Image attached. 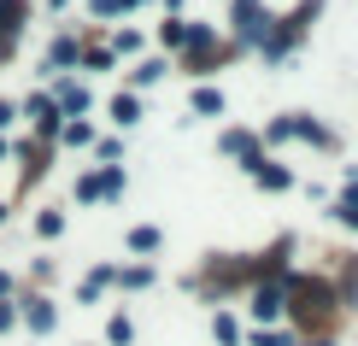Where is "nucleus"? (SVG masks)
<instances>
[{"instance_id":"15","label":"nucleus","mask_w":358,"mask_h":346,"mask_svg":"<svg viewBox=\"0 0 358 346\" xmlns=\"http://www.w3.org/2000/svg\"><path fill=\"white\" fill-rule=\"evenodd\" d=\"M217 153H229L235 164H241L247 153H259V129H235V124L217 129Z\"/></svg>"},{"instance_id":"9","label":"nucleus","mask_w":358,"mask_h":346,"mask_svg":"<svg viewBox=\"0 0 358 346\" xmlns=\"http://www.w3.org/2000/svg\"><path fill=\"white\" fill-rule=\"evenodd\" d=\"M288 141H306V147H317V153H341V135L323 124V117H311V112H288Z\"/></svg>"},{"instance_id":"39","label":"nucleus","mask_w":358,"mask_h":346,"mask_svg":"<svg viewBox=\"0 0 358 346\" xmlns=\"http://www.w3.org/2000/svg\"><path fill=\"white\" fill-rule=\"evenodd\" d=\"M141 6H153V0H124V12H141Z\"/></svg>"},{"instance_id":"37","label":"nucleus","mask_w":358,"mask_h":346,"mask_svg":"<svg viewBox=\"0 0 358 346\" xmlns=\"http://www.w3.org/2000/svg\"><path fill=\"white\" fill-rule=\"evenodd\" d=\"M12 59H18V41H12V36H0V71H6Z\"/></svg>"},{"instance_id":"36","label":"nucleus","mask_w":358,"mask_h":346,"mask_svg":"<svg viewBox=\"0 0 358 346\" xmlns=\"http://www.w3.org/2000/svg\"><path fill=\"white\" fill-rule=\"evenodd\" d=\"M12 124H18V106H12V100H0V135H6Z\"/></svg>"},{"instance_id":"40","label":"nucleus","mask_w":358,"mask_h":346,"mask_svg":"<svg viewBox=\"0 0 358 346\" xmlns=\"http://www.w3.org/2000/svg\"><path fill=\"white\" fill-rule=\"evenodd\" d=\"M12 159V141H6V135H0V164H6Z\"/></svg>"},{"instance_id":"34","label":"nucleus","mask_w":358,"mask_h":346,"mask_svg":"<svg viewBox=\"0 0 358 346\" xmlns=\"http://www.w3.org/2000/svg\"><path fill=\"white\" fill-rule=\"evenodd\" d=\"M0 335H18V299H0Z\"/></svg>"},{"instance_id":"41","label":"nucleus","mask_w":358,"mask_h":346,"mask_svg":"<svg viewBox=\"0 0 358 346\" xmlns=\"http://www.w3.org/2000/svg\"><path fill=\"white\" fill-rule=\"evenodd\" d=\"M65 6H71V0H48V12H65Z\"/></svg>"},{"instance_id":"4","label":"nucleus","mask_w":358,"mask_h":346,"mask_svg":"<svg viewBox=\"0 0 358 346\" xmlns=\"http://www.w3.org/2000/svg\"><path fill=\"white\" fill-rule=\"evenodd\" d=\"M241 299H247L252 329H276V323H288V282H252Z\"/></svg>"},{"instance_id":"29","label":"nucleus","mask_w":358,"mask_h":346,"mask_svg":"<svg viewBox=\"0 0 358 346\" xmlns=\"http://www.w3.org/2000/svg\"><path fill=\"white\" fill-rule=\"evenodd\" d=\"M77 206H100V171H94V164L77 171Z\"/></svg>"},{"instance_id":"2","label":"nucleus","mask_w":358,"mask_h":346,"mask_svg":"<svg viewBox=\"0 0 358 346\" xmlns=\"http://www.w3.org/2000/svg\"><path fill=\"white\" fill-rule=\"evenodd\" d=\"M323 18V0H300V6L288 12V18H271V29H264V41L252 53L264 59V65H288L294 53H300V41L311 36V24Z\"/></svg>"},{"instance_id":"14","label":"nucleus","mask_w":358,"mask_h":346,"mask_svg":"<svg viewBox=\"0 0 358 346\" xmlns=\"http://www.w3.org/2000/svg\"><path fill=\"white\" fill-rule=\"evenodd\" d=\"M212 340H217V346H241V340H247V323L235 317L229 305H212Z\"/></svg>"},{"instance_id":"19","label":"nucleus","mask_w":358,"mask_h":346,"mask_svg":"<svg viewBox=\"0 0 358 346\" xmlns=\"http://www.w3.org/2000/svg\"><path fill=\"white\" fill-rule=\"evenodd\" d=\"M59 147L88 153V147H94V124H88V117H65V124H59Z\"/></svg>"},{"instance_id":"31","label":"nucleus","mask_w":358,"mask_h":346,"mask_svg":"<svg viewBox=\"0 0 358 346\" xmlns=\"http://www.w3.org/2000/svg\"><path fill=\"white\" fill-rule=\"evenodd\" d=\"M335 294H341V305H358V259H347V264H341Z\"/></svg>"},{"instance_id":"30","label":"nucleus","mask_w":358,"mask_h":346,"mask_svg":"<svg viewBox=\"0 0 358 346\" xmlns=\"http://www.w3.org/2000/svg\"><path fill=\"white\" fill-rule=\"evenodd\" d=\"M100 164H124V135H94V147H88Z\"/></svg>"},{"instance_id":"13","label":"nucleus","mask_w":358,"mask_h":346,"mask_svg":"<svg viewBox=\"0 0 358 346\" xmlns=\"http://www.w3.org/2000/svg\"><path fill=\"white\" fill-rule=\"evenodd\" d=\"M106 117H112L117 129H136L141 117H147V106H141V94H129V88H117V94L106 100Z\"/></svg>"},{"instance_id":"5","label":"nucleus","mask_w":358,"mask_h":346,"mask_svg":"<svg viewBox=\"0 0 358 346\" xmlns=\"http://www.w3.org/2000/svg\"><path fill=\"white\" fill-rule=\"evenodd\" d=\"M83 41H88V29H59V36L48 41V53H41L36 77H41V82H53V77H65V71H77V59H83Z\"/></svg>"},{"instance_id":"16","label":"nucleus","mask_w":358,"mask_h":346,"mask_svg":"<svg viewBox=\"0 0 358 346\" xmlns=\"http://www.w3.org/2000/svg\"><path fill=\"white\" fill-rule=\"evenodd\" d=\"M124 247L136 252V259H153V252L165 247V229H159V223H136V229H124Z\"/></svg>"},{"instance_id":"32","label":"nucleus","mask_w":358,"mask_h":346,"mask_svg":"<svg viewBox=\"0 0 358 346\" xmlns=\"http://www.w3.org/2000/svg\"><path fill=\"white\" fill-rule=\"evenodd\" d=\"M88 18H100V24H106V18H124V0H88Z\"/></svg>"},{"instance_id":"7","label":"nucleus","mask_w":358,"mask_h":346,"mask_svg":"<svg viewBox=\"0 0 358 346\" xmlns=\"http://www.w3.org/2000/svg\"><path fill=\"white\" fill-rule=\"evenodd\" d=\"M18 117H29V141H41V147H53V141H59V124H65V112L53 106V94H48V88L24 94Z\"/></svg>"},{"instance_id":"35","label":"nucleus","mask_w":358,"mask_h":346,"mask_svg":"<svg viewBox=\"0 0 358 346\" xmlns=\"http://www.w3.org/2000/svg\"><path fill=\"white\" fill-rule=\"evenodd\" d=\"M0 299H18V276L12 270H0Z\"/></svg>"},{"instance_id":"33","label":"nucleus","mask_w":358,"mask_h":346,"mask_svg":"<svg viewBox=\"0 0 358 346\" xmlns=\"http://www.w3.org/2000/svg\"><path fill=\"white\" fill-rule=\"evenodd\" d=\"M29 276H36V288H41V294H48V288H53V276H59V270H53V259H36V264H29Z\"/></svg>"},{"instance_id":"20","label":"nucleus","mask_w":358,"mask_h":346,"mask_svg":"<svg viewBox=\"0 0 358 346\" xmlns=\"http://www.w3.org/2000/svg\"><path fill=\"white\" fill-rule=\"evenodd\" d=\"M329 217L341 223V229H352V235H358V182H347V188L329 200Z\"/></svg>"},{"instance_id":"8","label":"nucleus","mask_w":358,"mask_h":346,"mask_svg":"<svg viewBox=\"0 0 358 346\" xmlns=\"http://www.w3.org/2000/svg\"><path fill=\"white\" fill-rule=\"evenodd\" d=\"M241 171H247V182H252V188H264V194H288V188H300V176H294L276 153H264V147L241 159Z\"/></svg>"},{"instance_id":"10","label":"nucleus","mask_w":358,"mask_h":346,"mask_svg":"<svg viewBox=\"0 0 358 346\" xmlns=\"http://www.w3.org/2000/svg\"><path fill=\"white\" fill-rule=\"evenodd\" d=\"M48 94H53V106L65 112V117H88V112H94V94H88V82H77L71 71H65V77H53Z\"/></svg>"},{"instance_id":"28","label":"nucleus","mask_w":358,"mask_h":346,"mask_svg":"<svg viewBox=\"0 0 358 346\" xmlns=\"http://www.w3.org/2000/svg\"><path fill=\"white\" fill-rule=\"evenodd\" d=\"M106 48H112V59H136V53L147 48V36H141V29H112Z\"/></svg>"},{"instance_id":"38","label":"nucleus","mask_w":358,"mask_h":346,"mask_svg":"<svg viewBox=\"0 0 358 346\" xmlns=\"http://www.w3.org/2000/svg\"><path fill=\"white\" fill-rule=\"evenodd\" d=\"M300 346H341L335 335H300Z\"/></svg>"},{"instance_id":"27","label":"nucleus","mask_w":358,"mask_h":346,"mask_svg":"<svg viewBox=\"0 0 358 346\" xmlns=\"http://www.w3.org/2000/svg\"><path fill=\"white\" fill-rule=\"evenodd\" d=\"M24 18H29V6H24V0H0V36H12V41H18V36H24Z\"/></svg>"},{"instance_id":"6","label":"nucleus","mask_w":358,"mask_h":346,"mask_svg":"<svg viewBox=\"0 0 358 346\" xmlns=\"http://www.w3.org/2000/svg\"><path fill=\"white\" fill-rule=\"evenodd\" d=\"M18 329H29L36 340H48L59 329V299L41 288H18Z\"/></svg>"},{"instance_id":"3","label":"nucleus","mask_w":358,"mask_h":346,"mask_svg":"<svg viewBox=\"0 0 358 346\" xmlns=\"http://www.w3.org/2000/svg\"><path fill=\"white\" fill-rule=\"evenodd\" d=\"M276 12L264 6V0H229V48L235 53H252L264 41V29H271Z\"/></svg>"},{"instance_id":"18","label":"nucleus","mask_w":358,"mask_h":346,"mask_svg":"<svg viewBox=\"0 0 358 346\" xmlns=\"http://www.w3.org/2000/svg\"><path fill=\"white\" fill-rule=\"evenodd\" d=\"M94 171H100V206H117L129 194V171L124 164H94Z\"/></svg>"},{"instance_id":"1","label":"nucleus","mask_w":358,"mask_h":346,"mask_svg":"<svg viewBox=\"0 0 358 346\" xmlns=\"http://www.w3.org/2000/svg\"><path fill=\"white\" fill-rule=\"evenodd\" d=\"M288 329L294 335H329V323L341 317V294L329 276H306V270H288Z\"/></svg>"},{"instance_id":"21","label":"nucleus","mask_w":358,"mask_h":346,"mask_svg":"<svg viewBox=\"0 0 358 346\" xmlns=\"http://www.w3.org/2000/svg\"><path fill=\"white\" fill-rule=\"evenodd\" d=\"M153 36H159V48H165V53H182L188 48V18H182V12H165V24H159Z\"/></svg>"},{"instance_id":"24","label":"nucleus","mask_w":358,"mask_h":346,"mask_svg":"<svg viewBox=\"0 0 358 346\" xmlns=\"http://www.w3.org/2000/svg\"><path fill=\"white\" fill-rule=\"evenodd\" d=\"M65 229H71L65 206H41V212H36V235H41V240H59Z\"/></svg>"},{"instance_id":"11","label":"nucleus","mask_w":358,"mask_h":346,"mask_svg":"<svg viewBox=\"0 0 358 346\" xmlns=\"http://www.w3.org/2000/svg\"><path fill=\"white\" fill-rule=\"evenodd\" d=\"M229 112V94H223L217 82H194V94H188V117L200 124V117H223Z\"/></svg>"},{"instance_id":"12","label":"nucleus","mask_w":358,"mask_h":346,"mask_svg":"<svg viewBox=\"0 0 358 346\" xmlns=\"http://www.w3.org/2000/svg\"><path fill=\"white\" fill-rule=\"evenodd\" d=\"M159 282V270L147 264V259H136V264H112V288H124V294H147Z\"/></svg>"},{"instance_id":"17","label":"nucleus","mask_w":358,"mask_h":346,"mask_svg":"<svg viewBox=\"0 0 358 346\" xmlns=\"http://www.w3.org/2000/svg\"><path fill=\"white\" fill-rule=\"evenodd\" d=\"M165 77H171V59H136L129 65V94H141V88H153Z\"/></svg>"},{"instance_id":"22","label":"nucleus","mask_w":358,"mask_h":346,"mask_svg":"<svg viewBox=\"0 0 358 346\" xmlns=\"http://www.w3.org/2000/svg\"><path fill=\"white\" fill-rule=\"evenodd\" d=\"M106 288H112V264H94L77 282V305H100V294H106Z\"/></svg>"},{"instance_id":"26","label":"nucleus","mask_w":358,"mask_h":346,"mask_svg":"<svg viewBox=\"0 0 358 346\" xmlns=\"http://www.w3.org/2000/svg\"><path fill=\"white\" fill-rule=\"evenodd\" d=\"M106 346H136V317L129 311H112L106 317Z\"/></svg>"},{"instance_id":"25","label":"nucleus","mask_w":358,"mask_h":346,"mask_svg":"<svg viewBox=\"0 0 358 346\" xmlns=\"http://www.w3.org/2000/svg\"><path fill=\"white\" fill-rule=\"evenodd\" d=\"M241 346H300V335H294L288 323H276V329H247Z\"/></svg>"},{"instance_id":"23","label":"nucleus","mask_w":358,"mask_h":346,"mask_svg":"<svg viewBox=\"0 0 358 346\" xmlns=\"http://www.w3.org/2000/svg\"><path fill=\"white\" fill-rule=\"evenodd\" d=\"M117 65L112 48H100V41H83V59H77V71H88V77H106V71Z\"/></svg>"},{"instance_id":"42","label":"nucleus","mask_w":358,"mask_h":346,"mask_svg":"<svg viewBox=\"0 0 358 346\" xmlns=\"http://www.w3.org/2000/svg\"><path fill=\"white\" fill-rule=\"evenodd\" d=\"M6 217H12V206H6V200H0V223H6Z\"/></svg>"}]
</instances>
